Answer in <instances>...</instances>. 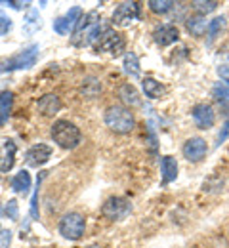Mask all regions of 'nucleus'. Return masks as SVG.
<instances>
[{"instance_id":"nucleus-35","label":"nucleus","mask_w":229,"mask_h":248,"mask_svg":"<svg viewBox=\"0 0 229 248\" xmlns=\"http://www.w3.org/2000/svg\"><path fill=\"white\" fill-rule=\"evenodd\" d=\"M88 248H99V247H88Z\"/></svg>"},{"instance_id":"nucleus-9","label":"nucleus","mask_w":229,"mask_h":248,"mask_svg":"<svg viewBox=\"0 0 229 248\" xmlns=\"http://www.w3.org/2000/svg\"><path fill=\"white\" fill-rule=\"evenodd\" d=\"M80 17H82L80 6H73L65 16H61V17H58V19L54 21V31L58 32V34H69V32L78 25Z\"/></svg>"},{"instance_id":"nucleus-6","label":"nucleus","mask_w":229,"mask_h":248,"mask_svg":"<svg viewBox=\"0 0 229 248\" xmlns=\"http://www.w3.org/2000/svg\"><path fill=\"white\" fill-rule=\"evenodd\" d=\"M139 16H141V4L139 2H122L113 12V23L117 27H126V25L134 23L136 19H139Z\"/></svg>"},{"instance_id":"nucleus-22","label":"nucleus","mask_w":229,"mask_h":248,"mask_svg":"<svg viewBox=\"0 0 229 248\" xmlns=\"http://www.w3.org/2000/svg\"><path fill=\"white\" fill-rule=\"evenodd\" d=\"M38 29H40V16L36 10H29V14L25 16V21H23V31L27 34H33Z\"/></svg>"},{"instance_id":"nucleus-2","label":"nucleus","mask_w":229,"mask_h":248,"mask_svg":"<svg viewBox=\"0 0 229 248\" xmlns=\"http://www.w3.org/2000/svg\"><path fill=\"white\" fill-rule=\"evenodd\" d=\"M103 121L107 124V128L115 134H130L136 126L134 115L130 109L122 107V105H111L105 109Z\"/></svg>"},{"instance_id":"nucleus-14","label":"nucleus","mask_w":229,"mask_h":248,"mask_svg":"<svg viewBox=\"0 0 229 248\" xmlns=\"http://www.w3.org/2000/svg\"><path fill=\"white\" fill-rule=\"evenodd\" d=\"M15 151H17V145L12 140L0 141V172H10L14 168Z\"/></svg>"},{"instance_id":"nucleus-16","label":"nucleus","mask_w":229,"mask_h":248,"mask_svg":"<svg viewBox=\"0 0 229 248\" xmlns=\"http://www.w3.org/2000/svg\"><path fill=\"white\" fill-rule=\"evenodd\" d=\"M161 174H163V186L172 184L178 178V162L174 156L166 155L161 158Z\"/></svg>"},{"instance_id":"nucleus-34","label":"nucleus","mask_w":229,"mask_h":248,"mask_svg":"<svg viewBox=\"0 0 229 248\" xmlns=\"http://www.w3.org/2000/svg\"><path fill=\"white\" fill-rule=\"evenodd\" d=\"M229 134V121L226 123V126H224V130L220 132V136H218V141H216V145H222L224 141H226V138H228Z\"/></svg>"},{"instance_id":"nucleus-27","label":"nucleus","mask_w":229,"mask_h":248,"mask_svg":"<svg viewBox=\"0 0 229 248\" xmlns=\"http://www.w3.org/2000/svg\"><path fill=\"white\" fill-rule=\"evenodd\" d=\"M212 93L220 103H229V86H226L224 82H216Z\"/></svg>"},{"instance_id":"nucleus-32","label":"nucleus","mask_w":229,"mask_h":248,"mask_svg":"<svg viewBox=\"0 0 229 248\" xmlns=\"http://www.w3.org/2000/svg\"><path fill=\"white\" fill-rule=\"evenodd\" d=\"M0 4H4V6H12L14 10H21V8H25V6H29V2H6V0H0Z\"/></svg>"},{"instance_id":"nucleus-3","label":"nucleus","mask_w":229,"mask_h":248,"mask_svg":"<svg viewBox=\"0 0 229 248\" xmlns=\"http://www.w3.org/2000/svg\"><path fill=\"white\" fill-rule=\"evenodd\" d=\"M52 138L60 147L73 149L80 143V130L69 121H56L52 126Z\"/></svg>"},{"instance_id":"nucleus-17","label":"nucleus","mask_w":229,"mask_h":248,"mask_svg":"<svg viewBox=\"0 0 229 248\" xmlns=\"http://www.w3.org/2000/svg\"><path fill=\"white\" fill-rule=\"evenodd\" d=\"M12 189L15 193H27L31 189V176L27 170H21L12 178Z\"/></svg>"},{"instance_id":"nucleus-7","label":"nucleus","mask_w":229,"mask_h":248,"mask_svg":"<svg viewBox=\"0 0 229 248\" xmlns=\"http://www.w3.org/2000/svg\"><path fill=\"white\" fill-rule=\"evenodd\" d=\"M36 58H38V46L33 44L25 50H21L17 56H14L12 60L4 63L0 67V71H17V69H29L36 63Z\"/></svg>"},{"instance_id":"nucleus-18","label":"nucleus","mask_w":229,"mask_h":248,"mask_svg":"<svg viewBox=\"0 0 229 248\" xmlns=\"http://www.w3.org/2000/svg\"><path fill=\"white\" fill-rule=\"evenodd\" d=\"M141 86H143V92L147 97H151V99H159L161 95L164 93V86L159 82V80H155V78H143V82H141Z\"/></svg>"},{"instance_id":"nucleus-10","label":"nucleus","mask_w":229,"mask_h":248,"mask_svg":"<svg viewBox=\"0 0 229 248\" xmlns=\"http://www.w3.org/2000/svg\"><path fill=\"white\" fill-rule=\"evenodd\" d=\"M191 117L195 121V126L200 128V130H208L216 123V113L206 103H197L195 107H193V111H191Z\"/></svg>"},{"instance_id":"nucleus-5","label":"nucleus","mask_w":229,"mask_h":248,"mask_svg":"<svg viewBox=\"0 0 229 248\" xmlns=\"http://www.w3.org/2000/svg\"><path fill=\"white\" fill-rule=\"evenodd\" d=\"M84 227H86L84 216L78 212H69L60 219V233L69 241H78L84 235Z\"/></svg>"},{"instance_id":"nucleus-21","label":"nucleus","mask_w":229,"mask_h":248,"mask_svg":"<svg viewBox=\"0 0 229 248\" xmlns=\"http://www.w3.org/2000/svg\"><path fill=\"white\" fill-rule=\"evenodd\" d=\"M206 29H208V23L204 21L202 16H193V17L187 19V31L191 32L193 36H202Z\"/></svg>"},{"instance_id":"nucleus-15","label":"nucleus","mask_w":229,"mask_h":248,"mask_svg":"<svg viewBox=\"0 0 229 248\" xmlns=\"http://www.w3.org/2000/svg\"><path fill=\"white\" fill-rule=\"evenodd\" d=\"M60 109H61V101L56 93H46L38 99V111L44 117H54Z\"/></svg>"},{"instance_id":"nucleus-26","label":"nucleus","mask_w":229,"mask_h":248,"mask_svg":"<svg viewBox=\"0 0 229 248\" xmlns=\"http://www.w3.org/2000/svg\"><path fill=\"white\" fill-rule=\"evenodd\" d=\"M84 84H82V93L86 95V97H94L98 92H101V84H99L96 78H86V80H82Z\"/></svg>"},{"instance_id":"nucleus-23","label":"nucleus","mask_w":229,"mask_h":248,"mask_svg":"<svg viewBox=\"0 0 229 248\" xmlns=\"http://www.w3.org/2000/svg\"><path fill=\"white\" fill-rule=\"evenodd\" d=\"M124 71L130 75V77H139V60L134 52L124 54Z\"/></svg>"},{"instance_id":"nucleus-20","label":"nucleus","mask_w":229,"mask_h":248,"mask_svg":"<svg viewBox=\"0 0 229 248\" xmlns=\"http://www.w3.org/2000/svg\"><path fill=\"white\" fill-rule=\"evenodd\" d=\"M12 103H14V93L0 92V124L8 123L10 111H12Z\"/></svg>"},{"instance_id":"nucleus-8","label":"nucleus","mask_w":229,"mask_h":248,"mask_svg":"<svg viewBox=\"0 0 229 248\" xmlns=\"http://www.w3.org/2000/svg\"><path fill=\"white\" fill-rule=\"evenodd\" d=\"M132 206H130V201H126L124 197H111V199H107L105 202H103V206H101V212H103V216L107 217V219H122V217H126L130 214Z\"/></svg>"},{"instance_id":"nucleus-1","label":"nucleus","mask_w":229,"mask_h":248,"mask_svg":"<svg viewBox=\"0 0 229 248\" xmlns=\"http://www.w3.org/2000/svg\"><path fill=\"white\" fill-rule=\"evenodd\" d=\"M101 31H103V27H101V17H99V14L98 12H88L86 16L80 17L78 25L75 27L71 42H73L75 46H78V48H84V46L96 42V38L101 34Z\"/></svg>"},{"instance_id":"nucleus-12","label":"nucleus","mask_w":229,"mask_h":248,"mask_svg":"<svg viewBox=\"0 0 229 248\" xmlns=\"http://www.w3.org/2000/svg\"><path fill=\"white\" fill-rule=\"evenodd\" d=\"M178 38H180V31H178V27L172 25V23H164L161 27H157L155 32H153V40H155L157 46H161V48L178 42Z\"/></svg>"},{"instance_id":"nucleus-30","label":"nucleus","mask_w":229,"mask_h":248,"mask_svg":"<svg viewBox=\"0 0 229 248\" xmlns=\"http://www.w3.org/2000/svg\"><path fill=\"white\" fill-rule=\"evenodd\" d=\"M218 77L222 78V82L229 86V65H220L218 67Z\"/></svg>"},{"instance_id":"nucleus-13","label":"nucleus","mask_w":229,"mask_h":248,"mask_svg":"<svg viewBox=\"0 0 229 248\" xmlns=\"http://www.w3.org/2000/svg\"><path fill=\"white\" fill-rule=\"evenodd\" d=\"M50 156H52V147H50V145H46V143H36V145H33V147L27 151L25 162H27L29 166L38 168V166L46 164Z\"/></svg>"},{"instance_id":"nucleus-11","label":"nucleus","mask_w":229,"mask_h":248,"mask_svg":"<svg viewBox=\"0 0 229 248\" xmlns=\"http://www.w3.org/2000/svg\"><path fill=\"white\" fill-rule=\"evenodd\" d=\"M183 156L189 160V162H200L206 153H208V145L202 138H189L185 143H183Z\"/></svg>"},{"instance_id":"nucleus-33","label":"nucleus","mask_w":229,"mask_h":248,"mask_svg":"<svg viewBox=\"0 0 229 248\" xmlns=\"http://www.w3.org/2000/svg\"><path fill=\"white\" fill-rule=\"evenodd\" d=\"M10 241H12V233H10V231H4V233L0 235V248H8Z\"/></svg>"},{"instance_id":"nucleus-28","label":"nucleus","mask_w":229,"mask_h":248,"mask_svg":"<svg viewBox=\"0 0 229 248\" xmlns=\"http://www.w3.org/2000/svg\"><path fill=\"white\" fill-rule=\"evenodd\" d=\"M224 21H226L224 17H214L212 21H208V29H206V31H208V40H210V42H212V40L218 36V32L222 31Z\"/></svg>"},{"instance_id":"nucleus-19","label":"nucleus","mask_w":229,"mask_h":248,"mask_svg":"<svg viewBox=\"0 0 229 248\" xmlns=\"http://www.w3.org/2000/svg\"><path fill=\"white\" fill-rule=\"evenodd\" d=\"M119 97L126 103V105H139L141 101H139V93H137V90L132 86V84H122L121 88H119Z\"/></svg>"},{"instance_id":"nucleus-29","label":"nucleus","mask_w":229,"mask_h":248,"mask_svg":"<svg viewBox=\"0 0 229 248\" xmlns=\"http://www.w3.org/2000/svg\"><path fill=\"white\" fill-rule=\"evenodd\" d=\"M10 29H12V19H10L2 10H0V36H2V34H6Z\"/></svg>"},{"instance_id":"nucleus-4","label":"nucleus","mask_w":229,"mask_h":248,"mask_svg":"<svg viewBox=\"0 0 229 248\" xmlns=\"http://www.w3.org/2000/svg\"><path fill=\"white\" fill-rule=\"evenodd\" d=\"M94 50H96V54H113V56H119L124 50V38H122L121 32L105 27L101 31V34L96 38V42H94Z\"/></svg>"},{"instance_id":"nucleus-24","label":"nucleus","mask_w":229,"mask_h":248,"mask_svg":"<svg viewBox=\"0 0 229 248\" xmlns=\"http://www.w3.org/2000/svg\"><path fill=\"white\" fill-rule=\"evenodd\" d=\"M147 4L151 8V12H155V14H166L176 6V2H172V0H149Z\"/></svg>"},{"instance_id":"nucleus-25","label":"nucleus","mask_w":229,"mask_h":248,"mask_svg":"<svg viewBox=\"0 0 229 248\" xmlns=\"http://www.w3.org/2000/svg\"><path fill=\"white\" fill-rule=\"evenodd\" d=\"M218 6H220V2H216V0H206V2H204V0H197V2H193V8H195L200 16L214 12Z\"/></svg>"},{"instance_id":"nucleus-31","label":"nucleus","mask_w":229,"mask_h":248,"mask_svg":"<svg viewBox=\"0 0 229 248\" xmlns=\"http://www.w3.org/2000/svg\"><path fill=\"white\" fill-rule=\"evenodd\" d=\"M6 214L10 217H17V202L15 201H10L8 206H6Z\"/></svg>"}]
</instances>
